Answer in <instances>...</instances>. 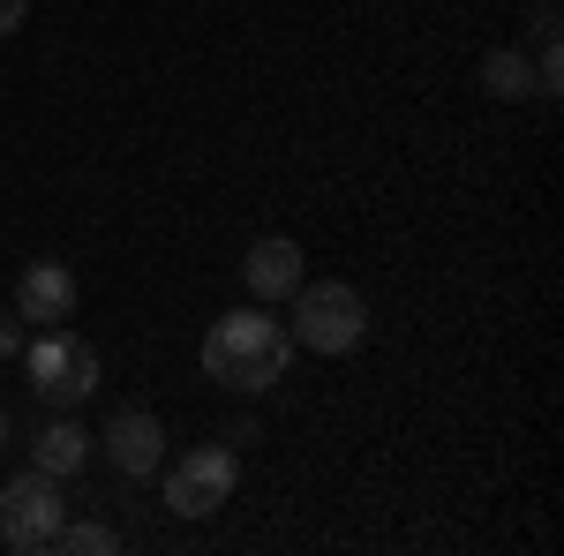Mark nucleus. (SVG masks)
<instances>
[{
  "label": "nucleus",
  "instance_id": "nucleus-7",
  "mask_svg": "<svg viewBox=\"0 0 564 556\" xmlns=\"http://www.w3.org/2000/svg\"><path fill=\"white\" fill-rule=\"evenodd\" d=\"M302 279H308V271H302V249H294L286 233H263L257 249L241 257V286H249L263 308H271V301H286L294 286H302Z\"/></svg>",
  "mask_w": 564,
  "mask_h": 556
},
{
  "label": "nucleus",
  "instance_id": "nucleus-2",
  "mask_svg": "<svg viewBox=\"0 0 564 556\" xmlns=\"http://www.w3.org/2000/svg\"><path fill=\"white\" fill-rule=\"evenodd\" d=\"M294 316H286V331H294V353H354V346L369 339V301L354 294L347 279H302L294 286Z\"/></svg>",
  "mask_w": 564,
  "mask_h": 556
},
{
  "label": "nucleus",
  "instance_id": "nucleus-11",
  "mask_svg": "<svg viewBox=\"0 0 564 556\" xmlns=\"http://www.w3.org/2000/svg\"><path fill=\"white\" fill-rule=\"evenodd\" d=\"M53 549H68V556H113V549H121V534H113L106 519H61Z\"/></svg>",
  "mask_w": 564,
  "mask_h": 556
},
{
  "label": "nucleus",
  "instance_id": "nucleus-14",
  "mask_svg": "<svg viewBox=\"0 0 564 556\" xmlns=\"http://www.w3.org/2000/svg\"><path fill=\"white\" fill-rule=\"evenodd\" d=\"M0 451H8V414H0Z\"/></svg>",
  "mask_w": 564,
  "mask_h": 556
},
{
  "label": "nucleus",
  "instance_id": "nucleus-4",
  "mask_svg": "<svg viewBox=\"0 0 564 556\" xmlns=\"http://www.w3.org/2000/svg\"><path fill=\"white\" fill-rule=\"evenodd\" d=\"M234 489H241L234 444H196V451H181L174 467H166V512L174 519H212Z\"/></svg>",
  "mask_w": 564,
  "mask_h": 556
},
{
  "label": "nucleus",
  "instance_id": "nucleus-6",
  "mask_svg": "<svg viewBox=\"0 0 564 556\" xmlns=\"http://www.w3.org/2000/svg\"><path fill=\"white\" fill-rule=\"evenodd\" d=\"M15 316L31 324V331H45V324H68L76 316V271L68 263H23V279H15Z\"/></svg>",
  "mask_w": 564,
  "mask_h": 556
},
{
  "label": "nucleus",
  "instance_id": "nucleus-12",
  "mask_svg": "<svg viewBox=\"0 0 564 556\" xmlns=\"http://www.w3.org/2000/svg\"><path fill=\"white\" fill-rule=\"evenodd\" d=\"M15 353H23V316L0 308V361H15Z\"/></svg>",
  "mask_w": 564,
  "mask_h": 556
},
{
  "label": "nucleus",
  "instance_id": "nucleus-13",
  "mask_svg": "<svg viewBox=\"0 0 564 556\" xmlns=\"http://www.w3.org/2000/svg\"><path fill=\"white\" fill-rule=\"evenodd\" d=\"M23 23H31V0H0V39L23 31Z\"/></svg>",
  "mask_w": 564,
  "mask_h": 556
},
{
  "label": "nucleus",
  "instance_id": "nucleus-1",
  "mask_svg": "<svg viewBox=\"0 0 564 556\" xmlns=\"http://www.w3.org/2000/svg\"><path fill=\"white\" fill-rule=\"evenodd\" d=\"M286 369H294V331L271 308H234L204 339V377L226 391H271L286 384Z\"/></svg>",
  "mask_w": 564,
  "mask_h": 556
},
{
  "label": "nucleus",
  "instance_id": "nucleus-9",
  "mask_svg": "<svg viewBox=\"0 0 564 556\" xmlns=\"http://www.w3.org/2000/svg\"><path fill=\"white\" fill-rule=\"evenodd\" d=\"M90 451H98V436H90L76 414H53V422L39 428V444H31V467L53 473V481H68V473L90 467Z\"/></svg>",
  "mask_w": 564,
  "mask_h": 556
},
{
  "label": "nucleus",
  "instance_id": "nucleus-8",
  "mask_svg": "<svg viewBox=\"0 0 564 556\" xmlns=\"http://www.w3.org/2000/svg\"><path fill=\"white\" fill-rule=\"evenodd\" d=\"M39 399L53 414H76L84 399H98V346H90L84 331H68V353H61V369L39 384Z\"/></svg>",
  "mask_w": 564,
  "mask_h": 556
},
{
  "label": "nucleus",
  "instance_id": "nucleus-3",
  "mask_svg": "<svg viewBox=\"0 0 564 556\" xmlns=\"http://www.w3.org/2000/svg\"><path fill=\"white\" fill-rule=\"evenodd\" d=\"M61 519H68V497H61V481L53 473H15L8 489H0V542L15 556H45L53 549V534H61Z\"/></svg>",
  "mask_w": 564,
  "mask_h": 556
},
{
  "label": "nucleus",
  "instance_id": "nucleus-10",
  "mask_svg": "<svg viewBox=\"0 0 564 556\" xmlns=\"http://www.w3.org/2000/svg\"><path fill=\"white\" fill-rule=\"evenodd\" d=\"M481 90H489L497 106H520V98H534V61H527L520 45L481 53Z\"/></svg>",
  "mask_w": 564,
  "mask_h": 556
},
{
  "label": "nucleus",
  "instance_id": "nucleus-5",
  "mask_svg": "<svg viewBox=\"0 0 564 556\" xmlns=\"http://www.w3.org/2000/svg\"><path fill=\"white\" fill-rule=\"evenodd\" d=\"M98 451H106L113 473L143 481V473H159V459H166V428H159V414H143V406H121L106 422V436H98Z\"/></svg>",
  "mask_w": 564,
  "mask_h": 556
}]
</instances>
